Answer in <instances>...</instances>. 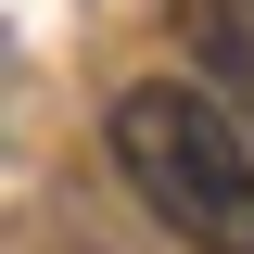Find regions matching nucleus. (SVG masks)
<instances>
[{"mask_svg": "<svg viewBox=\"0 0 254 254\" xmlns=\"http://www.w3.org/2000/svg\"><path fill=\"white\" fill-rule=\"evenodd\" d=\"M102 140H115V178L140 190L178 242L254 254V127L229 115L203 76H140V89H115Z\"/></svg>", "mask_w": 254, "mask_h": 254, "instance_id": "obj_1", "label": "nucleus"}, {"mask_svg": "<svg viewBox=\"0 0 254 254\" xmlns=\"http://www.w3.org/2000/svg\"><path fill=\"white\" fill-rule=\"evenodd\" d=\"M178 26H190V51H203V76L229 89V115L254 127V0H178Z\"/></svg>", "mask_w": 254, "mask_h": 254, "instance_id": "obj_2", "label": "nucleus"}]
</instances>
